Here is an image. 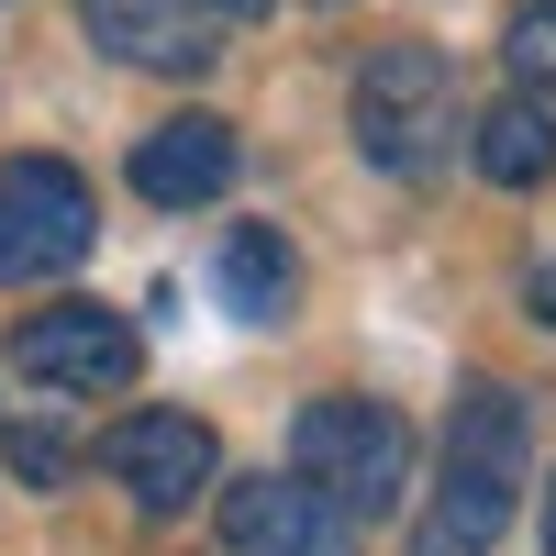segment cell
<instances>
[{
  "label": "cell",
  "mask_w": 556,
  "mask_h": 556,
  "mask_svg": "<svg viewBox=\"0 0 556 556\" xmlns=\"http://www.w3.org/2000/svg\"><path fill=\"white\" fill-rule=\"evenodd\" d=\"M290 468L334 501L345 523H379L401 479H412V424L390 401H301V424H290Z\"/></svg>",
  "instance_id": "cell-1"
},
{
  "label": "cell",
  "mask_w": 556,
  "mask_h": 556,
  "mask_svg": "<svg viewBox=\"0 0 556 556\" xmlns=\"http://www.w3.org/2000/svg\"><path fill=\"white\" fill-rule=\"evenodd\" d=\"M456 146V67L434 45H379L356 67V156L390 178H424Z\"/></svg>",
  "instance_id": "cell-2"
},
{
  "label": "cell",
  "mask_w": 556,
  "mask_h": 556,
  "mask_svg": "<svg viewBox=\"0 0 556 556\" xmlns=\"http://www.w3.org/2000/svg\"><path fill=\"white\" fill-rule=\"evenodd\" d=\"M101 212H89V178L56 156H12L0 167V278H56L89 256Z\"/></svg>",
  "instance_id": "cell-3"
},
{
  "label": "cell",
  "mask_w": 556,
  "mask_h": 556,
  "mask_svg": "<svg viewBox=\"0 0 556 556\" xmlns=\"http://www.w3.org/2000/svg\"><path fill=\"white\" fill-rule=\"evenodd\" d=\"M12 367L34 390H67V401H101V390H134V367H146V345H134V323L101 312V301H56L34 312L12 334Z\"/></svg>",
  "instance_id": "cell-4"
},
{
  "label": "cell",
  "mask_w": 556,
  "mask_h": 556,
  "mask_svg": "<svg viewBox=\"0 0 556 556\" xmlns=\"http://www.w3.org/2000/svg\"><path fill=\"white\" fill-rule=\"evenodd\" d=\"M101 468L146 501V513H190V501L212 490V468H223V445H212L201 412H123V424L101 434Z\"/></svg>",
  "instance_id": "cell-5"
},
{
  "label": "cell",
  "mask_w": 556,
  "mask_h": 556,
  "mask_svg": "<svg viewBox=\"0 0 556 556\" xmlns=\"http://www.w3.org/2000/svg\"><path fill=\"white\" fill-rule=\"evenodd\" d=\"M223 545H235V556H356V523L290 468V479L223 490Z\"/></svg>",
  "instance_id": "cell-6"
},
{
  "label": "cell",
  "mask_w": 556,
  "mask_h": 556,
  "mask_svg": "<svg viewBox=\"0 0 556 556\" xmlns=\"http://www.w3.org/2000/svg\"><path fill=\"white\" fill-rule=\"evenodd\" d=\"M134 190H146L156 212L223 201V190H235V123H223V112H178V123H156L146 146H134Z\"/></svg>",
  "instance_id": "cell-7"
},
{
  "label": "cell",
  "mask_w": 556,
  "mask_h": 556,
  "mask_svg": "<svg viewBox=\"0 0 556 556\" xmlns=\"http://www.w3.org/2000/svg\"><path fill=\"white\" fill-rule=\"evenodd\" d=\"M78 23L89 45H112L123 67H212L223 45H212V12H190V0H78Z\"/></svg>",
  "instance_id": "cell-8"
},
{
  "label": "cell",
  "mask_w": 556,
  "mask_h": 556,
  "mask_svg": "<svg viewBox=\"0 0 556 556\" xmlns=\"http://www.w3.org/2000/svg\"><path fill=\"white\" fill-rule=\"evenodd\" d=\"M513 468H479V456H445V490L424 501V523H412V556H490L501 523H513Z\"/></svg>",
  "instance_id": "cell-9"
},
{
  "label": "cell",
  "mask_w": 556,
  "mask_h": 556,
  "mask_svg": "<svg viewBox=\"0 0 556 556\" xmlns=\"http://www.w3.org/2000/svg\"><path fill=\"white\" fill-rule=\"evenodd\" d=\"M479 167L501 178V190H534V178L556 167V101H534V89L523 101H490L479 112Z\"/></svg>",
  "instance_id": "cell-10"
},
{
  "label": "cell",
  "mask_w": 556,
  "mask_h": 556,
  "mask_svg": "<svg viewBox=\"0 0 556 556\" xmlns=\"http://www.w3.org/2000/svg\"><path fill=\"white\" fill-rule=\"evenodd\" d=\"M290 301H301L290 245H278L267 223H245V235L223 245V312H245V323H290Z\"/></svg>",
  "instance_id": "cell-11"
},
{
  "label": "cell",
  "mask_w": 556,
  "mask_h": 556,
  "mask_svg": "<svg viewBox=\"0 0 556 556\" xmlns=\"http://www.w3.org/2000/svg\"><path fill=\"white\" fill-rule=\"evenodd\" d=\"M501 56H513V78L534 89V101H556V0H523L513 34H501Z\"/></svg>",
  "instance_id": "cell-12"
},
{
  "label": "cell",
  "mask_w": 556,
  "mask_h": 556,
  "mask_svg": "<svg viewBox=\"0 0 556 556\" xmlns=\"http://www.w3.org/2000/svg\"><path fill=\"white\" fill-rule=\"evenodd\" d=\"M67 468H78V445H67V434H45V424H23V434H12V479H34V490H56Z\"/></svg>",
  "instance_id": "cell-13"
},
{
  "label": "cell",
  "mask_w": 556,
  "mask_h": 556,
  "mask_svg": "<svg viewBox=\"0 0 556 556\" xmlns=\"http://www.w3.org/2000/svg\"><path fill=\"white\" fill-rule=\"evenodd\" d=\"M190 12H223V23H235V12H256V0H190Z\"/></svg>",
  "instance_id": "cell-14"
},
{
  "label": "cell",
  "mask_w": 556,
  "mask_h": 556,
  "mask_svg": "<svg viewBox=\"0 0 556 556\" xmlns=\"http://www.w3.org/2000/svg\"><path fill=\"white\" fill-rule=\"evenodd\" d=\"M534 301H545V323H556V267H545V278H534Z\"/></svg>",
  "instance_id": "cell-15"
},
{
  "label": "cell",
  "mask_w": 556,
  "mask_h": 556,
  "mask_svg": "<svg viewBox=\"0 0 556 556\" xmlns=\"http://www.w3.org/2000/svg\"><path fill=\"white\" fill-rule=\"evenodd\" d=\"M545 556H556V479H545Z\"/></svg>",
  "instance_id": "cell-16"
},
{
  "label": "cell",
  "mask_w": 556,
  "mask_h": 556,
  "mask_svg": "<svg viewBox=\"0 0 556 556\" xmlns=\"http://www.w3.org/2000/svg\"><path fill=\"white\" fill-rule=\"evenodd\" d=\"M312 12H345V0H312Z\"/></svg>",
  "instance_id": "cell-17"
}]
</instances>
